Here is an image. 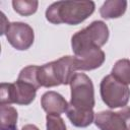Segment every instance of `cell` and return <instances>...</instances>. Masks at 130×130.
<instances>
[{
	"mask_svg": "<svg viewBox=\"0 0 130 130\" xmlns=\"http://www.w3.org/2000/svg\"><path fill=\"white\" fill-rule=\"evenodd\" d=\"M66 115H67V118L70 120V122L74 126L81 127V128L87 127L88 125H90L94 119V113L92 110L90 111L79 110L71 106H68Z\"/></svg>",
	"mask_w": 130,
	"mask_h": 130,
	"instance_id": "11",
	"label": "cell"
},
{
	"mask_svg": "<svg viewBox=\"0 0 130 130\" xmlns=\"http://www.w3.org/2000/svg\"><path fill=\"white\" fill-rule=\"evenodd\" d=\"M37 88L25 82L16 80L14 83H1L0 105H29L36 98Z\"/></svg>",
	"mask_w": 130,
	"mask_h": 130,
	"instance_id": "5",
	"label": "cell"
},
{
	"mask_svg": "<svg viewBox=\"0 0 130 130\" xmlns=\"http://www.w3.org/2000/svg\"><path fill=\"white\" fill-rule=\"evenodd\" d=\"M71 100L69 106L90 111L94 107V90L91 79L84 73H75L70 81Z\"/></svg>",
	"mask_w": 130,
	"mask_h": 130,
	"instance_id": "3",
	"label": "cell"
},
{
	"mask_svg": "<svg viewBox=\"0 0 130 130\" xmlns=\"http://www.w3.org/2000/svg\"><path fill=\"white\" fill-rule=\"evenodd\" d=\"M47 120V130H66V125L60 115L48 114Z\"/></svg>",
	"mask_w": 130,
	"mask_h": 130,
	"instance_id": "17",
	"label": "cell"
},
{
	"mask_svg": "<svg viewBox=\"0 0 130 130\" xmlns=\"http://www.w3.org/2000/svg\"><path fill=\"white\" fill-rule=\"evenodd\" d=\"M4 34L8 43L16 50H27L34 44V29L27 23L11 22L7 25V28Z\"/></svg>",
	"mask_w": 130,
	"mask_h": 130,
	"instance_id": "7",
	"label": "cell"
},
{
	"mask_svg": "<svg viewBox=\"0 0 130 130\" xmlns=\"http://www.w3.org/2000/svg\"><path fill=\"white\" fill-rule=\"evenodd\" d=\"M39 2L36 0H13L12 6L14 10L23 16L34 14L38 9Z\"/></svg>",
	"mask_w": 130,
	"mask_h": 130,
	"instance_id": "16",
	"label": "cell"
},
{
	"mask_svg": "<svg viewBox=\"0 0 130 130\" xmlns=\"http://www.w3.org/2000/svg\"><path fill=\"white\" fill-rule=\"evenodd\" d=\"M17 112L9 105H0V129L13 130L16 129Z\"/></svg>",
	"mask_w": 130,
	"mask_h": 130,
	"instance_id": "13",
	"label": "cell"
},
{
	"mask_svg": "<svg viewBox=\"0 0 130 130\" xmlns=\"http://www.w3.org/2000/svg\"><path fill=\"white\" fill-rule=\"evenodd\" d=\"M94 7L92 1H58L47 8L46 18L54 24L76 25L91 15Z\"/></svg>",
	"mask_w": 130,
	"mask_h": 130,
	"instance_id": "1",
	"label": "cell"
},
{
	"mask_svg": "<svg viewBox=\"0 0 130 130\" xmlns=\"http://www.w3.org/2000/svg\"><path fill=\"white\" fill-rule=\"evenodd\" d=\"M13 130H16V129H13Z\"/></svg>",
	"mask_w": 130,
	"mask_h": 130,
	"instance_id": "19",
	"label": "cell"
},
{
	"mask_svg": "<svg viewBox=\"0 0 130 130\" xmlns=\"http://www.w3.org/2000/svg\"><path fill=\"white\" fill-rule=\"evenodd\" d=\"M94 124L101 130H130V107L118 112H100L95 115Z\"/></svg>",
	"mask_w": 130,
	"mask_h": 130,
	"instance_id": "6",
	"label": "cell"
},
{
	"mask_svg": "<svg viewBox=\"0 0 130 130\" xmlns=\"http://www.w3.org/2000/svg\"><path fill=\"white\" fill-rule=\"evenodd\" d=\"M109 39V28L104 21L95 20L88 26L72 36L71 46L74 54L90 49L103 47Z\"/></svg>",
	"mask_w": 130,
	"mask_h": 130,
	"instance_id": "2",
	"label": "cell"
},
{
	"mask_svg": "<svg viewBox=\"0 0 130 130\" xmlns=\"http://www.w3.org/2000/svg\"><path fill=\"white\" fill-rule=\"evenodd\" d=\"M127 8V1L123 0H108L100 8L101 16L106 19L118 18L122 16Z\"/></svg>",
	"mask_w": 130,
	"mask_h": 130,
	"instance_id": "12",
	"label": "cell"
},
{
	"mask_svg": "<svg viewBox=\"0 0 130 130\" xmlns=\"http://www.w3.org/2000/svg\"><path fill=\"white\" fill-rule=\"evenodd\" d=\"M41 106L48 114L61 115L67 111L69 104L60 93L56 91H47L42 95Z\"/></svg>",
	"mask_w": 130,
	"mask_h": 130,
	"instance_id": "10",
	"label": "cell"
},
{
	"mask_svg": "<svg viewBox=\"0 0 130 130\" xmlns=\"http://www.w3.org/2000/svg\"><path fill=\"white\" fill-rule=\"evenodd\" d=\"M105 53L100 48L83 50L74 56L76 70H93L102 66L105 61Z\"/></svg>",
	"mask_w": 130,
	"mask_h": 130,
	"instance_id": "9",
	"label": "cell"
},
{
	"mask_svg": "<svg viewBox=\"0 0 130 130\" xmlns=\"http://www.w3.org/2000/svg\"><path fill=\"white\" fill-rule=\"evenodd\" d=\"M100 89L103 102L111 109L124 108L130 98L128 85L117 80L112 74L103 78Z\"/></svg>",
	"mask_w": 130,
	"mask_h": 130,
	"instance_id": "4",
	"label": "cell"
},
{
	"mask_svg": "<svg viewBox=\"0 0 130 130\" xmlns=\"http://www.w3.org/2000/svg\"><path fill=\"white\" fill-rule=\"evenodd\" d=\"M52 75L57 83L60 84H70V81L75 74L76 66L75 59L72 56H64L60 59L50 62Z\"/></svg>",
	"mask_w": 130,
	"mask_h": 130,
	"instance_id": "8",
	"label": "cell"
},
{
	"mask_svg": "<svg viewBox=\"0 0 130 130\" xmlns=\"http://www.w3.org/2000/svg\"><path fill=\"white\" fill-rule=\"evenodd\" d=\"M39 69H40V66H36V65H29L24 67L19 72L17 80L30 84L38 89L39 87H41V84L39 81Z\"/></svg>",
	"mask_w": 130,
	"mask_h": 130,
	"instance_id": "15",
	"label": "cell"
},
{
	"mask_svg": "<svg viewBox=\"0 0 130 130\" xmlns=\"http://www.w3.org/2000/svg\"><path fill=\"white\" fill-rule=\"evenodd\" d=\"M21 130H39V128L35 125H31V124H27L25 126H23L21 128Z\"/></svg>",
	"mask_w": 130,
	"mask_h": 130,
	"instance_id": "18",
	"label": "cell"
},
{
	"mask_svg": "<svg viewBox=\"0 0 130 130\" xmlns=\"http://www.w3.org/2000/svg\"><path fill=\"white\" fill-rule=\"evenodd\" d=\"M117 80L128 85L130 84V60L128 59H120L118 60L111 73Z\"/></svg>",
	"mask_w": 130,
	"mask_h": 130,
	"instance_id": "14",
	"label": "cell"
}]
</instances>
